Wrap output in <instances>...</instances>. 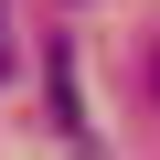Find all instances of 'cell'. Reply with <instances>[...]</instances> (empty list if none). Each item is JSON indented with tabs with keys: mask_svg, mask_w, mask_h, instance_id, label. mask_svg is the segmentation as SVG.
Listing matches in <instances>:
<instances>
[{
	"mask_svg": "<svg viewBox=\"0 0 160 160\" xmlns=\"http://www.w3.org/2000/svg\"><path fill=\"white\" fill-rule=\"evenodd\" d=\"M43 107H53L64 149H86V160H96V128H86V86H75V43H43Z\"/></svg>",
	"mask_w": 160,
	"mask_h": 160,
	"instance_id": "cell-1",
	"label": "cell"
},
{
	"mask_svg": "<svg viewBox=\"0 0 160 160\" xmlns=\"http://www.w3.org/2000/svg\"><path fill=\"white\" fill-rule=\"evenodd\" d=\"M139 86H149V96H160V43H149V53H139Z\"/></svg>",
	"mask_w": 160,
	"mask_h": 160,
	"instance_id": "cell-3",
	"label": "cell"
},
{
	"mask_svg": "<svg viewBox=\"0 0 160 160\" xmlns=\"http://www.w3.org/2000/svg\"><path fill=\"white\" fill-rule=\"evenodd\" d=\"M0 75H22V64H11V0H0Z\"/></svg>",
	"mask_w": 160,
	"mask_h": 160,
	"instance_id": "cell-2",
	"label": "cell"
}]
</instances>
